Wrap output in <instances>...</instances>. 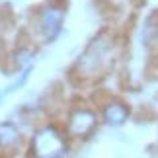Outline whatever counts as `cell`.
<instances>
[{
	"mask_svg": "<svg viewBox=\"0 0 158 158\" xmlns=\"http://www.w3.org/2000/svg\"><path fill=\"white\" fill-rule=\"evenodd\" d=\"M33 150H35V154H37V156L57 158V156H63L66 152V141H64L63 135H59L57 129L47 127V129L39 131L37 135H35Z\"/></svg>",
	"mask_w": 158,
	"mask_h": 158,
	"instance_id": "cell-2",
	"label": "cell"
},
{
	"mask_svg": "<svg viewBox=\"0 0 158 158\" xmlns=\"http://www.w3.org/2000/svg\"><path fill=\"white\" fill-rule=\"evenodd\" d=\"M104 119H106L107 125L119 127L129 119V109H127L125 104H121V102H111V104L106 106V109H104Z\"/></svg>",
	"mask_w": 158,
	"mask_h": 158,
	"instance_id": "cell-5",
	"label": "cell"
},
{
	"mask_svg": "<svg viewBox=\"0 0 158 158\" xmlns=\"http://www.w3.org/2000/svg\"><path fill=\"white\" fill-rule=\"evenodd\" d=\"M20 143V131L12 123H0V147L12 148Z\"/></svg>",
	"mask_w": 158,
	"mask_h": 158,
	"instance_id": "cell-6",
	"label": "cell"
},
{
	"mask_svg": "<svg viewBox=\"0 0 158 158\" xmlns=\"http://www.w3.org/2000/svg\"><path fill=\"white\" fill-rule=\"evenodd\" d=\"M96 127V115L88 109H76L70 115L69 121V131L74 137H86L94 131Z\"/></svg>",
	"mask_w": 158,
	"mask_h": 158,
	"instance_id": "cell-4",
	"label": "cell"
},
{
	"mask_svg": "<svg viewBox=\"0 0 158 158\" xmlns=\"http://www.w3.org/2000/svg\"><path fill=\"white\" fill-rule=\"evenodd\" d=\"M63 20H64V12L57 6H49V8L43 10V14H41V31H43V37L47 41H51L59 35Z\"/></svg>",
	"mask_w": 158,
	"mask_h": 158,
	"instance_id": "cell-3",
	"label": "cell"
},
{
	"mask_svg": "<svg viewBox=\"0 0 158 158\" xmlns=\"http://www.w3.org/2000/svg\"><path fill=\"white\" fill-rule=\"evenodd\" d=\"M109 53H111V41H109L106 35L94 39L92 43L88 45V49L84 51L80 60H78V70H80V74H86V76L98 74V72L104 69L106 60L109 59Z\"/></svg>",
	"mask_w": 158,
	"mask_h": 158,
	"instance_id": "cell-1",
	"label": "cell"
}]
</instances>
